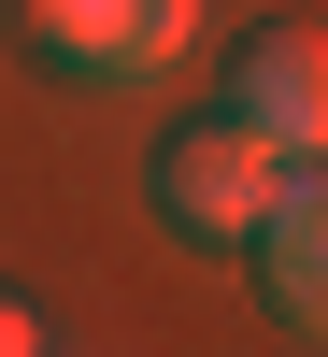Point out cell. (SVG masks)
<instances>
[{
	"mask_svg": "<svg viewBox=\"0 0 328 357\" xmlns=\"http://www.w3.org/2000/svg\"><path fill=\"white\" fill-rule=\"evenodd\" d=\"M143 186H157V215L186 229V243H257V215H272L286 158L243 129V114H186V129H157V158H143Z\"/></svg>",
	"mask_w": 328,
	"mask_h": 357,
	"instance_id": "obj_1",
	"label": "cell"
},
{
	"mask_svg": "<svg viewBox=\"0 0 328 357\" xmlns=\"http://www.w3.org/2000/svg\"><path fill=\"white\" fill-rule=\"evenodd\" d=\"M200 43V0H29V57L57 86H157Z\"/></svg>",
	"mask_w": 328,
	"mask_h": 357,
	"instance_id": "obj_2",
	"label": "cell"
},
{
	"mask_svg": "<svg viewBox=\"0 0 328 357\" xmlns=\"http://www.w3.org/2000/svg\"><path fill=\"white\" fill-rule=\"evenodd\" d=\"M228 114L272 158H328V29H243L228 43Z\"/></svg>",
	"mask_w": 328,
	"mask_h": 357,
	"instance_id": "obj_3",
	"label": "cell"
},
{
	"mask_svg": "<svg viewBox=\"0 0 328 357\" xmlns=\"http://www.w3.org/2000/svg\"><path fill=\"white\" fill-rule=\"evenodd\" d=\"M243 257H257V301L300 343H328V158H286V186H272V215H257Z\"/></svg>",
	"mask_w": 328,
	"mask_h": 357,
	"instance_id": "obj_4",
	"label": "cell"
},
{
	"mask_svg": "<svg viewBox=\"0 0 328 357\" xmlns=\"http://www.w3.org/2000/svg\"><path fill=\"white\" fill-rule=\"evenodd\" d=\"M0 357H57V343H43V314H29L15 286H0Z\"/></svg>",
	"mask_w": 328,
	"mask_h": 357,
	"instance_id": "obj_5",
	"label": "cell"
}]
</instances>
